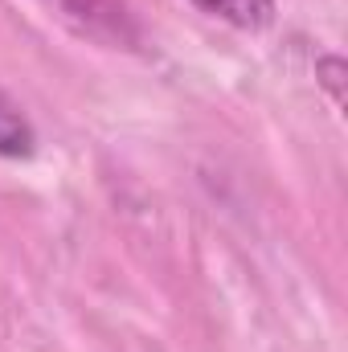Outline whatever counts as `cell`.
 Wrapping results in <instances>:
<instances>
[{
    "label": "cell",
    "instance_id": "obj_1",
    "mask_svg": "<svg viewBox=\"0 0 348 352\" xmlns=\"http://www.w3.org/2000/svg\"><path fill=\"white\" fill-rule=\"evenodd\" d=\"M197 8H205L209 16L234 25V29H250L259 33L274 21V0H193Z\"/></svg>",
    "mask_w": 348,
    "mask_h": 352
},
{
    "label": "cell",
    "instance_id": "obj_3",
    "mask_svg": "<svg viewBox=\"0 0 348 352\" xmlns=\"http://www.w3.org/2000/svg\"><path fill=\"white\" fill-rule=\"evenodd\" d=\"M340 78H345V62L340 58H324V87L332 90V102L340 107L345 94H340Z\"/></svg>",
    "mask_w": 348,
    "mask_h": 352
},
{
    "label": "cell",
    "instance_id": "obj_2",
    "mask_svg": "<svg viewBox=\"0 0 348 352\" xmlns=\"http://www.w3.org/2000/svg\"><path fill=\"white\" fill-rule=\"evenodd\" d=\"M33 148H37L33 123L0 94V156L4 160H25V156H33Z\"/></svg>",
    "mask_w": 348,
    "mask_h": 352
}]
</instances>
